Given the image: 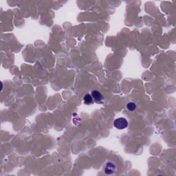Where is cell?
I'll return each mask as SVG.
<instances>
[{"label":"cell","mask_w":176,"mask_h":176,"mask_svg":"<svg viewBox=\"0 0 176 176\" xmlns=\"http://www.w3.org/2000/svg\"><path fill=\"white\" fill-rule=\"evenodd\" d=\"M104 172L107 175H112L114 174L116 171H117V167H116V164L112 162V161H109L107 162L105 166H104Z\"/></svg>","instance_id":"1"},{"label":"cell","mask_w":176,"mask_h":176,"mask_svg":"<svg viewBox=\"0 0 176 176\" xmlns=\"http://www.w3.org/2000/svg\"><path fill=\"white\" fill-rule=\"evenodd\" d=\"M91 95L92 98H93L94 101L97 103H102L103 102V96L100 92H98L97 90H94L92 92Z\"/></svg>","instance_id":"3"},{"label":"cell","mask_w":176,"mask_h":176,"mask_svg":"<svg viewBox=\"0 0 176 176\" xmlns=\"http://www.w3.org/2000/svg\"><path fill=\"white\" fill-rule=\"evenodd\" d=\"M83 100H84V102L86 105H91V104L94 103V99L92 98V95L90 94H86L85 96L83 98Z\"/></svg>","instance_id":"4"},{"label":"cell","mask_w":176,"mask_h":176,"mask_svg":"<svg viewBox=\"0 0 176 176\" xmlns=\"http://www.w3.org/2000/svg\"><path fill=\"white\" fill-rule=\"evenodd\" d=\"M114 126L118 129H124L128 126V121L125 118H118L114 121Z\"/></svg>","instance_id":"2"},{"label":"cell","mask_w":176,"mask_h":176,"mask_svg":"<svg viewBox=\"0 0 176 176\" xmlns=\"http://www.w3.org/2000/svg\"><path fill=\"white\" fill-rule=\"evenodd\" d=\"M136 107H137L136 104L133 102L128 103L127 105V108L130 112H133L134 110H136Z\"/></svg>","instance_id":"5"}]
</instances>
